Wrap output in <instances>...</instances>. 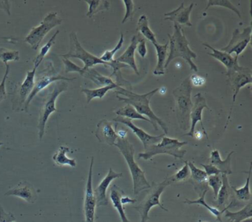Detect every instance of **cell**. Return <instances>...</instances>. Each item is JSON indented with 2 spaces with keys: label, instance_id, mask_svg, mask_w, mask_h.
I'll return each instance as SVG.
<instances>
[{
  "label": "cell",
  "instance_id": "6da1fadb",
  "mask_svg": "<svg viewBox=\"0 0 252 222\" xmlns=\"http://www.w3.org/2000/svg\"><path fill=\"white\" fill-rule=\"evenodd\" d=\"M158 91L159 88H157L153 89V91H150L148 93L138 95L125 88L119 87L116 92V98L125 104L132 106L141 115L147 116L156 130H158V124L164 132V135H166L168 134V128L166 123L156 115L150 106V100Z\"/></svg>",
  "mask_w": 252,
  "mask_h": 222
},
{
  "label": "cell",
  "instance_id": "7a4b0ae2",
  "mask_svg": "<svg viewBox=\"0 0 252 222\" xmlns=\"http://www.w3.org/2000/svg\"><path fill=\"white\" fill-rule=\"evenodd\" d=\"M167 36L169 39V54L166 58L165 69L167 68L171 61L180 57L188 63L191 70L197 73L198 68L192 61L193 58H197V54L189 48V44L182 27L174 25L173 34H168Z\"/></svg>",
  "mask_w": 252,
  "mask_h": 222
},
{
  "label": "cell",
  "instance_id": "3957f363",
  "mask_svg": "<svg viewBox=\"0 0 252 222\" xmlns=\"http://www.w3.org/2000/svg\"><path fill=\"white\" fill-rule=\"evenodd\" d=\"M114 145L119 148L127 163L133 182L134 194L138 195L142 191L150 189L151 185L146 178L145 173L135 163L134 158L135 148L133 145L131 144L126 138H119Z\"/></svg>",
  "mask_w": 252,
  "mask_h": 222
},
{
  "label": "cell",
  "instance_id": "277c9868",
  "mask_svg": "<svg viewBox=\"0 0 252 222\" xmlns=\"http://www.w3.org/2000/svg\"><path fill=\"white\" fill-rule=\"evenodd\" d=\"M192 86L190 76L186 78L179 86L174 89L173 95L176 101V115L178 124L182 130H187L189 125L190 113L193 107L191 94Z\"/></svg>",
  "mask_w": 252,
  "mask_h": 222
},
{
  "label": "cell",
  "instance_id": "5b68a950",
  "mask_svg": "<svg viewBox=\"0 0 252 222\" xmlns=\"http://www.w3.org/2000/svg\"><path fill=\"white\" fill-rule=\"evenodd\" d=\"M185 145H187V142H180L178 139L163 136L160 142L150 145L145 152L140 153L138 158L148 160L158 154H167L175 158L183 159L187 151L181 150V148Z\"/></svg>",
  "mask_w": 252,
  "mask_h": 222
},
{
  "label": "cell",
  "instance_id": "8992f818",
  "mask_svg": "<svg viewBox=\"0 0 252 222\" xmlns=\"http://www.w3.org/2000/svg\"><path fill=\"white\" fill-rule=\"evenodd\" d=\"M169 185H171V183L167 178L160 183H153V186L150 188V191L147 193L145 198L138 205L134 207L141 216V222H147L150 219L149 218L150 210L155 206H158L162 210L168 211L167 209L163 207V204L160 203V198L162 193Z\"/></svg>",
  "mask_w": 252,
  "mask_h": 222
},
{
  "label": "cell",
  "instance_id": "52a82bcc",
  "mask_svg": "<svg viewBox=\"0 0 252 222\" xmlns=\"http://www.w3.org/2000/svg\"><path fill=\"white\" fill-rule=\"evenodd\" d=\"M62 23L63 20L58 17L57 13H50L39 26L32 29L25 39V42L29 43L32 49L37 51L45 36L54 28L61 25Z\"/></svg>",
  "mask_w": 252,
  "mask_h": 222
},
{
  "label": "cell",
  "instance_id": "ba28073f",
  "mask_svg": "<svg viewBox=\"0 0 252 222\" xmlns=\"http://www.w3.org/2000/svg\"><path fill=\"white\" fill-rule=\"evenodd\" d=\"M64 58H79L83 61L85 67H83L84 73L88 69L92 68L94 66L98 64L110 66V63L104 62L100 58L90 54L89 52L82 48L81 44L78 40L77 35L75 32H72L70 34V50L67 54L62 55Z\"/></svg>",
  "mask_w": 252,
  "mask_h": 222
},
{
  "label": "cell",
  "instance_id": "9c48e42d",
  "mask_svg": "<svg viewBox=\"0 0 252 222\" xmlns=\"http://www.w3.org/2000/svg\"><path fill=\"white\" fill-rule=\"evenodd\" d=\"M67 89V84L64 82H58L55 83L54 86V89L52 92L48 95V98L45 104L42 105V111H41L40 116H39V123H38V132H39V138L40 140H42L44 135L45 132V126L50 115L53 112L59 111L56 108V101L57 98L62 92Z\"/></svg>",
  "mask_w": 252,
  "mask_h": 222
},
{
  "label": "cell",
  "instance_id": "30bf717a",
  "mask_svg": "<svg viewBox=\"0 0 252 222\" xmlns=\"http://www.w3.org/2000/svg\"><path fill=\"white\" fill-rule=\"evenodd\" d=\"M226 75L228 76V83H229L230 86H231L233 92H234L232 107L231 108L229 117H228V120H227V123H228L230 115H231V110H232L233 105H234V103L235 102L236 98H237L240 89L244 87L247 84H252V70L240 66V67L236 69V70L227 72Z\"/></svg>",
  "mask_w": 252,
  "mask_h": 222
},
{
  "label": "cell",
  "instance_id": "8fae6325",
  "mask_svg": "<svg viewBox=\"0 0 252 222\" xmlns=\"http://www.w3.org/2000/svg\"><path fill=\"white\" fill-rule=\"evenodd\" d=\"M252 27L246 28L243 32L240 33L238 29H235L233 32L232 37L228 45L222 48L221 51L228 54H235L236 58H238L239 56L245 51L248 45L250 44L252 39Z\"/></svg>",
  "mask_w": 252,
  "mask_h": 222
},
{
  "label": "cell",
  "instance_id": "7c38bea8",
  "mask_svg": "<svg viewBox=\"0 0 252 222\" xmlns=\"http://www.w3.org/2000/svg\"><path fill=\"white\" fill-rule=\"evenodd\" d=\"M94 157L91 158L90 166L89 173L87 181L86 189H85V222H95V207H96V199L93 189V167H94Z\"/></svg>",
  "mask_w": 252,
  "mask_h": 222
},
{
  "label": "cell",
  "instance_id": "4fadbf2b",
  "mask_svg": "<svg viewBox=\"0 0 252 222\" xmlns=\"http://www.w3.org/2000/svg\"><path fill=\"white\" fill-rule=\"evenodd\" d=\"M204 109L211 111L210 108L206 104V100L201 93H197L194 95V104H193L191 108V113H190V120H191V126H190V130L188 134H186L184 136H194V129H195L196 125L198 122L200 123L202 129L203 131V134L208 138V134L203 126V120H202V112Z\"/></svg>",
  "mask_w": 252,
  "mask_h": 222
},
{
  "label": "cell",
  "instance_id": "5bb4252c",
  "mask_svg": "<svg viewBox=\"0 0 252 222\" xmlns=\"http://www.w3.org/2000/svg\"><path fill=\"white\" fill-rule=\"evenodd\" d=\"M113 121L116 122V123H123L125 126H127L128 128L131 129L138 137V139L142 142L144 145V150L147 149L150 145H154V144L158 143L161 140L162 138L165 136L163 135H158V136H153V135H149L147 132H144L143 129L137 127L130 119L126 118V117H121L118 116L116 118L113 119Z\"/></svg>",
  "mask_w": 252,
  "mask_h": 222
},
{
  "label": "cell",
  "instance_id": "9a60e30c",
  "mask_svg": "<svg viewBox=\"0 0 252 222\" xmlns=\"http://www.w3.org/2000/svg\"><path fill=\"white\" fill-rule=\"evenodd\" d=\"M122 173H116L113 168L109 169L107 176L102 179L99 185L94 190L95 199H96V207L107 206L109 204V200L107 196V191L109 185L114 179L122 177Z\"/></svg>",
  "mask_w": 252,
  "mask_h": 222
},
{
  "label": "cell",
  "instance_id": "2e32d148",
  "mask_svg": "<svg viewBox=\"0 0 252 222\" xmlns=\"http://www.w3.org/2000/svg\"><path fill=\"white\" fill-rule=\"evenodd\" d=\"M194 5V3H191L185 8L184 2H182L177 9L165 14L164 20H169L172 22L174 25H178L179 26H186L187 27H191L192 24L190 22V14Z\"/></svg>",
  "mask_w": 252,
  "mask_h": 222
},
{
  "label": "cell",
  "instance_id": "e0dca14e",
  "mask_svg": "<svg viewBox=\"0 0 252 222\" xmlns=\"http://www.w3.org/2000/svg\"><path fill=\"white\" fill-rule=\"evenodd\" d=\"M5 195H14V196L20 197L29 204H33L37 199V192L34 187L26 181L20 182L12 189L7 191Z\"/></svg>",
  "mask_w": 252,
  "mask_h": 222
},
{
  "label": "cell",
  "instance_id": "ac0fdd59",
  "mask_svg": "<svg viewBox=\"0 0 252 222\" xmlns=\"http://www.w3.org/2000/svg\"><path fill=\"white\" fill-rule=\"evenodd\" d=\"M76 78L73 79H69V78L64 77L63 76H43L42 77L39 78L36 82H35L34 87H33V90L31 92L30 95L28 97L26 101H25V111L28 112L29 111V107L30 106L31 102L32 100L34 98V97L37 95L39 92L43 90L44 89L47 87L48 85L52 83L53 82H57V81H73L75 80Z\"/></svg>",
  "mask_w": 252,
  "mask_h": 222
},
{
  "label": "cell",
  "instance_id": "d6986e66",
  "mask_svg": "<svg viewBox=\"0 0 252 222\" xmlns=\"http://www.w3.org/2000/svg\"><path fill=\"white\" fill-rule=\"evenodd\" d=\"M143 38L141 34L134 35L131 39L130 45L128 47L127 49L119 58H116L118 62L123 63L130 67L134 70L137 75H139L136 63H135V54L136 51L137 46L138 43L142 40Z\"/></svg>",
  "mask_w": 252,
  "mask_h": 222
},
{
  "label": "cell",
  "instance_id": "ffe728a7",
  "mask_svg": "<svg viewBox=\"0 0 252 222\" xmlns=\"http://www.w3.org/2000/svg\"><path fill=\"white\" fill-rule=\"evenodd\" d=\"M95 137L98 141L109 145H114L118 137L116 131L112 126V123L107 120H102L97 124Z\"/></svg>",
  "mask_w": 252,
  "mask_h": 222
},
{
  "label": "cell",
  "instance_id": "44dd1931",
  "mask_svg": "<svg viewBox=\"0 0 252 222\" xmlns=\"http://www.w3.org/2000/svg\"><path fill=\"white\" fill-rule=\"evenodd\" d=\"M203 45L212 51V53H208V55L213 57L214 58L222 63L226 67L227 72L236 70V69L240 67L238 61H237L238 58H236V57H233L232 56L227 54V53L218 51V50L215 49L213 47L208 45V44L203 43Z\"/></svg>",
  "mask_w": 252,
  "mask_h": 222
},
{
  "label": "cell",
  "instance_id": "7402d4cb",
  "mask_svg": "<svg viewBox=\"0 0 252 222\" xmlns=\"http://www.w3.org/2000/svg\"><path fill=\"white\" fill-rule=\"evenodd\" d=\"M208 190H209V188H206V189L203 190V194H201L200 198H197V199L194 200V201H193V200H190L189 199V198H186L184 203L187 204H198V205L203 206V207H204L205 208L207 209V210H209V211L210 212V213H212V214L213 215L215 218H216V219L218 221V222H222V219H221V216H222V213L225 212V210H228V209L234 207V204H235V203H234V200H232V201L229 203V204H228L226 207H225V208L222 210H218V209L215 208V207H211V206H209V204L206 202V201H205V196H206V193L208 192Z\"/></svg>",
  "mask_w": 252,
  "mask_h": 222
},
{
  "label": "cell",
  "instance_id": "603a6c76",
  "mask_svg": "<svg viewBox=\"0 0 252 222\" xmlns=\"http://www.w3.org/2000/svg\"><path fill=\"white\" fill-rule=\"evenodd\" d=\"M234 153V151H231L227 156L226 159L222 160L219 151L217 149L213 150L210 154L211 165H213L217 168L219 169L221 173L223 174L227 175V176L231 175L232 173L231 167V155Z\"/></svg>",
  "mask_w": 252,
  "mask_h": 222
},
{
  "label": "cell",
  "instance_id": "cb8c5ba5",
  "mask_svg": "<svg viewBox=\"0 0 252 222\" xmlns=\"http://www.w3.org/2000/svg\"><path fill=\"white\" fill-rule=\"evenodd\" d=\"M124 195H125V192L123 190L121 189L117 185H113L110 189V198L113 203V207L116 209L120 216L121 221L122 222H131L126 217L124 205L121 201V198Z\"/></svg>",
  "mask_w": 252,
  "mask_h": 222
},
{
  "label": "cell",
  "instance_id": "d4e9b609",
  "mask_svg": "<svg viewBox=\"0 0 252 222\" xmlns=\"http://www.w3.org/2000/svg\"><path fill=\"white\" fill-rule=\"evenodd\" d=\"M155 48L157 53L158 62L155 69L154 75L156 76H162L165 73V64H166V58H167V50L169 47V43L165 45H160L158 42L154 44Z\"/></svg>",
  "mask_w": 252,
  "mask_h": 222
},
{
  "label": "cell",
  "instance_id": "484cf974",
  "mask_svg": "<svg viewBox=\"0 0 252 222\" xmlns=\"http://www.w3.org/2000/svg\"><path fill=\"white\" fill-rule=\"evenodd\" d=\"M225 216L231 222H242L246 219H251L252 216V203L249 202L243 209L237 212H231L225 210Z\"/></svg>",
  "mask_w": 252,
  "mask_h": 222
},
{
  "label": "cell",
  "instance_id": "4316f807",
  "mask_svg": "<svg viewBox=\"0 0 252 222\" xmlns=\"http://www.w3.org/2000/svg\"><path fill=\"white\" fill-rule=\"evenodd\" d=\"M36 67H33V70L27 72V76L25 79L24 82L20 86V98L22 100V104L27 99L31 92L33 90L35 85V76H36Z\"/></svg>",
  "mask_w": 252,
  "mask_h": 222
},
{
  "label": "cell",
  "instance_id": "83f0119b",
  "mask_svg": "<svg viewBox=\"0 0 252 222\" xmlns=\"http://www.w3.org/2000/svg\"><path fill=\"white\" fill-rule=\"evenodd\" d=\"M70 149L67 146H61L55 154L53 156V160L59 166H70L76 167V163L75 159H70L66 154L70 152Z\"/></svg>",
  "mask_w": 252,
  "mask_h": 222
},
{
  "label": "cell",
  "instance_id": "f1b7e54d",
  "mask_svg": "<svg viewBox=\"0 0 252 222\" xmlns=\"http://www.w3.org/2000/svg\"><path fill=\"white\" fill-rule=\"evenodd\" d=\"M82 76L90 79V80L94 82L95 84L101 86V87L102 86H110V85H117L110 78L102 76L98 72H97L95 69H88L84 73Z\"/></svg>",
  "mask_w": 252,
  "mask_h": 222
},
{
  "label": "cell",
  "instance_id": "f546056e",
  "mask_svg": "<svg viewBox=\"0 0 252 222\" xmlns=\"http://www.w3.org/2000/svg\"><path fill=\"white\" fill-rule=\"evenodd\" d=\"M119 87L121 86L118 85H110V86H102L95 89H83L82 92L86 95L87 103L90 104V102L94 98L102 99L108 91L113 89H119Z\"/></svg>",
  "mask_w": 252,
  "mask_h": 222
},
{
  "label": "cell",
  "instance_id": "4dcf8cb0",
  "mask_svg": "<svg viewBox=\"0 0 252 222\" xmlns=\"http://www.w3.org/2000/svg\"><path fill=\"white\" fill-rule=\"evenodd\" d=\"M252 163H251L249 171L246 172V173H248V176L244 186L239 188V189H237V188H234V187L231 186V190L234 191L236 197H237V199L240 200V201H250L251 198H252V194H251L250 192V178L251 175H252Z\"/></svg>",
  "mask_w": 252,
  "mask_h": 222
},
{
  "label": "cell",
  "instance_id": "1f68e13d",
  "mask_svg": "<svg viewBox=\"0 0 252 222\" xmlns=\"http://www.w3.org/2000/svg\"><path fill=\"white\" fill-rule=\"evenodd\" d=\"M85 2L89 5L87 17H92L101 11H108L110 8V2L107 0H86Z\"/></svg>",
  "mask_w": 252,
  "mask_h": 222
},
{
  "label": "cell",
  "instance_id": "d6a6232c",
  "mask_svg": "<svg viewBox=\"0 0 252 222\" xmlns=\"http://www.w3.org/2000/svg\"><path fill=\"white\" fill-rule=\"evenodd\" d=\"M221 177H222V186H221L220 189L218 192V196H217L218 207H220L225 204L227 200L231 196V191H232L231 186L229 185L227 175L221 173Z\"/></svg>",
  "mask_w": 252,
  "mask_h": 222
},
{
  "label": "cell",
  "instance_id": "836d02e7",
  "mask_svg": "<svg viewBox=\"0 0 252 222\" xmlns=\"http://www.w3.org/2000/svg\"><path fill=\"white\" fill-rule=\"evenodd\" d=\"M138 30L142 36L148 39L153 45L157 43L156 34L153 33V30L149 26L148 19H147V16L142 15L140 17L138 22Z\"/></svg>",
  "mask_w": 252,
  "mask_h": 222
},
{
  "label": "cell",
  "instance_id": "e575fe53",
  "mask_svg": "<svg viewBox=\"0 0 252 222\" xmlns=\"http://www.w3.org/2000/svg\"><path fill=\"white\" fill-rule=\"evenodd\" d=\"M116 114L118 116H121V117H126V118L135 119V120H142L144 121L150 122V119L147 118L144 116L141 115V114L135 110L132 106L129 105V104H126L125 107H122V108L119 109L118 111H116Z\"/></svg>",
  "mask_w": 252,
  "mask_h": 222
},
{
  "label": "cell",
  "instance_id": "d590c367",
  "mask_svg": "<svg viewBox=\"0 0 252 222\" xmlns=\"http://www.w3.org/2000/svg\"><path fill=\"white\" fill-rule=\"evenodd\" d=\"M59 33H60V30H57L55 33H54V36L50 39V40L47 42L46 45H44L42 48H41L40 52H39V55L36 56V59L34 60V67L36 68H38L39 65H40L42 61H43L44 58H45V56L48 54V53L49 52L51 48H52L53 45L55 44V40L57 39V36H58Z\"/></svg>",
  "mask_w": 252,
  "mask_h": 222
},
{
  "label": "cell",
  "instance_id": "8d00e7d4",
  "mask_svg": "<svg viewBox=\"0 0 252 222\" xmlns=\"http://www.w3.org/2000/svg\"><path fill=\"white\" fill-rule=\"evenodd\" d=\"M189 168L191 172V179L198 184H203L207 182L208 176L204 170L199 169L194 166V163H189Z\"/></svg>",
  "mask_w": 252,
  "mask_h": 222
},
{
  "label": "cell",
  "instance_id": "74e56055",
  "mask_svg": "<svg viewBox=\"0 0 252 222\" xmlns=\"http://www.w3.org/2000/svg\"><path fill=\"white\" fill-rule=\"evenodd\" d=\"M212 6L224 7V8H228V10H231V11L235 13L238 16L239 18H241L240 11L231 3L229 0H209L207 6L204 9L205 11H208V9Z\"/></svg>",
  "mask_w": 252,
  "mask_h": 222
},
{
  "label": "cell",
  "instance_id": "f35d334b",
  "mask_svg": "<svg viewBox=\"0 0 252 222\" xmlns=\"http://www.w3.org/2000/svg\"><path fill=\"white\" fill-rule=\"evenodd\" d=\"M0 60L5 64L8 61H17L20 60V53L17 51H10L5 48H0Z\"/></svg>",
  "mask_w": 252,
  "mask_h": 222
},
{
  "label": "cell",
  "instance_id": "ab89813d",
  "mask_svg": "<svg viewBox=\"0 0 252 222\" xmlns=\"http://www.w3.org/2000/svg\"><path fill=\"white\" fill-rule=\"evenodd\" d=\"M124 42H125V39H124V34L123 33H121V37L120 39H119V42H118L116 46L113 48L111 51H107L104 53L102 56H101L100 59L101 61H104V62L106 63H110L113 61V57H114L115 54H116L117 51H119L121 48H122V45H123Z\"/></svg>",
  "mask_w": 252,
  "mask_h": 222
},
{
  "label": "cell",
  "instance_id": "60d3db41",
  "mask_svg": "<svg viewBox=\"0 0 252 222\" xmlns=\"http://www.w3.org/2000/svg\"><path fill=\"white\" fill-rule=\"evenodd\" d=\"M189 176V168L188 162H185V165L182 168L180 169L176 173L172 175L170 177L167 178L171 184L173 182H181L186 180Z\"/></svg>",
  "mask_w": 252,
  "mask_h": 222
},
{
  "label": "cell",
  "instance_id": "b9f144b4",
  "mask_svg": "<svg viewBox=\"0 0 252 222\" xmlns=\"http://www.w3.org/2000/svg\"><path fill=\"white\" fill-rule=\"evenodd\" d=\"M207 182L209 186L213 190L214 195H215V198H217L218 192H219L222 184L221 174L208 176L207 182Z\"/></svg>",
  "mask_w": 252,
  "mask_h": 222
},
{
  "label": "cell",
  "instance_id": "7bdbcfd3",
  "mask_svg": "<svg viewBox=\"0 0 252 222\" xmlns=\"http://www.w3.org/2000/svg\"><path fill=\"white\" fill-rule=\"evenodd\" d=\"M122 2L125 4L126 8L125 17L122 20V24H125L128 20H132L134 14V2L132 0H122Z\"/></svg>",
  "mask_w": 252,
  "mask_h": 222
},
{
  "label": "cell",
  "instance_id": "ee69618b",
  "mask_svg": "<svg viewBox=\"0 0 252 222\" xmlns=\"http://www.w3.org/2000/svg\"><path fill=\"white\" fill-rule=\"evenodd\" d=\"M63 63H64V67H65L66 73H74L75 72V73H79L82 76H83V67H79L67 58H64Z\"/></svg>",
  "mask_w": 252,
  "mask_h": 222
},
{
  "label": "cell",
  "instance_id": "f6af8a7d",
  "mask_svg": "<svg viewBox=\"0 0 252 222\" xmlns=\"http://www.w3.org/2000/svg\"><path fill=\"white\" fill-rule=\"evenodd\" d=\"M6 70H5V75H4L3 79L2 82L0 83V103L7 98L6 86H5V82H6L7 78H8V74L10 73V65L6 64Z\"/></svg>",
  "mask_w": 252,
  "mask_h": 222
},
{
  "label": "cell",
  "instance_id": "bcb514c9",
  "mask_svg": "<svg viewBox=\"0 0 252 222\" xmlns=\"http://www.w3.org/2000/svg\"><path fill=\"white\" fill-rule=\"evenodd\" d=\"M15 220L14 215L11 213H6L3 207L0 204V222H12Z\"/></svg>",
  "mask_w": 252,
  "mask_h": 222
},
{
  "label": "cell",
  "instance_id": "7dc6e473",
  "mask_svg": "<svg viewBox=\"0 0 252 222\" xmlns=\"http://www.w3.org/2000/svg\"><path fill=\"white\" fill-rule=\"evenodd\" d=\"M200 166L204 168V171L206 172L208 176H213V175L221 174V171L219 169L217 168L213 165H204L201 164Z\"/></svg>",
  "mask_w": 252,
  "mask_h": 222
},
{
  "label": "cell",
  "instance_id": "c3c4849f",
  "mask_svg": "<svg viewBox=\"0 0 252 222\" xmlns=\"http://www.w3.org/2000/svg\"><path fill=\"white\" fill-rule=\"evenodd\" d=\"M190 82L191 86H202L206 83V79L197 75H191L190 76Z\"/></svg>",
  "mask_w": 252,
  "mask_h": 222
},
{
  "label": "cell",
  "instance_id": "681fc988",
  "mask_svg": "<svg viewBox=\"0 0 252 222\" xmlns=\"http://www.w3.org/2000/svg\"><path fill=\"white\" fill-rule=\"evenodd\" d=\"M136 50L138 51L139 55L141 56L142 58H145L146 55H147V54L145 39H143L142 40H141V42L138 43Z\"/></svg>",
  "mask_w": 252,
  "mask_h": 222
},
{
  "label": "cell",
  "instance_id": "f907efd6",
  "mask_svg": "<svg viewBox=\"0 0 252 222\" xmlns=\"http://www.w3.org/2000/svg\"><path fill=\"white\" fill-rule=\"evenodd\" d=\"M121 201H122V204L125 205V204H134L136 201V199H133V198H129L127 196H122L121 198Z\"/></svg>",
  "mask_w": 252,
  "mask_h": 222
},
{
  "label": "cell",
  "instance_id": "816d5d0a",
  "mask_svg": "<svg viewBox=\"0 0 252 222\" xmlns=\"http://www.w3.org/2000/svg\"><path fill=\"white\" fill-rule=\"evenodd\" d=\"M116 134L119 138H126V132L125 130H119Z\"/></svg>",
  "mask_w": 252,
  "mask_h": 222
},
{
  "label": "cell",
  "instance_id": "f5cc1de1",
  "mask_svg": "<svg viewBox=\"0 0 252 222\" xmlns=\"http://www.w3.org/2000/svg\"><path fill=\"white\" fill-rule=\"evenodd\" d=\"M3 145V142H0V146H1V145Z\"/></svg>",
  "mask_w": 252,
  "mask_h": 222
},
{
  "label": "cell",
  "instance_id": "db71d44e",
  "mask_svg": "<svg viewBox=\"0 0 252 222\" xmlns=\"http://www.w3.org/2000/svg\"><path fill=\"white\" fill-rule=\"evenodd\" d=\"M15 222V221H14V222Z\"/></svg>",
  "mask_w": 252,
  "mask_h": 222
}]
</instances>
